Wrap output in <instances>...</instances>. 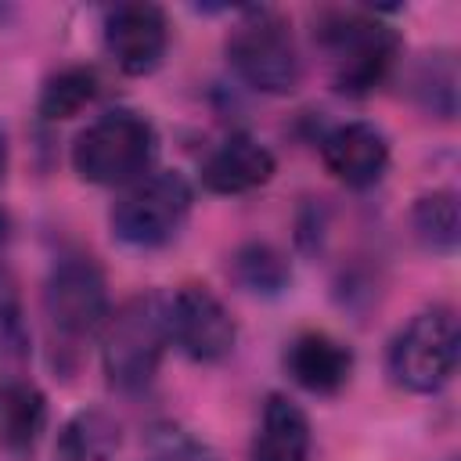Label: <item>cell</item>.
<instances>
[{"label":"cell","mask_w":461,"mask_h":461,"mask_svg":"<svg viewBox=\"0 0 461 461\" xmlns=\"http://www.w3.org/2000/svg\"><path fill=\"white\" fill-rule=\"evenodd\" d=\"M158 151V133L148 115L133 108H112L79 130L72 144V169L86 184L115 187L140 180Z\"/></svg>","instance_id":"obj_1"},{"label":"cell","mask_w":461,"mask_h":461,"mask_svg":"<svg viewBox=\"0 0 461 461\" xmlns=\"http://www.w3.org/2000/svg\"><path fill=\"white\" fill-rule=\"evenodd\" d=\"M317 43L328 54L335 90L349 97L371 94L400 50V36L364 11H328L317 25Z\"/></svg>","instance_id":"obj_2"},{"label":"cell","mask_w":461,"mask_h":461,"mask_svg":"<svg viewBox=\"0 0 461 461\" xmlns=\"http://www.w3.org/2000/svg\"><path fill=\"white\" fill-rule=\"evenodd\" d=\"M104 339H101V364L104 375L115 389L137 393L144 389L169 346V328H166V295L148 292L126 299L108 321H104Z\"/></svg>","instance_id":"obj_3"},{"label":"cell","mask_w":461,"mask_h":461,"mask_svg":"<svg viewBox=\"0 0 461 461\" xmlns=\"http://www.w3.org/2000/svg\"><path fill=\"white\" fill-rule=\"evenodd\" d=\"M227 61L259 94H292L303 79L295 32L277 11H245L227 36Z\"/></svg>","instance_id":"obj_4"},{"label":"cell","mask_w":461,"mask_h":461,"mask_svg":"<svg viewBox=\"0 0 461 461\" xmlns=\"http://www.w3.org/2000/svg\"><path fill=\"white\" fill-rule=\"evenodd\" d=\"M194 202V187L176 169H155L140 180L126 184V191L112 205V234L137 249L166 245L187 220Z\"/></svg>","instance_id":"obj_5"},{"label":"cell","mask_w":461,"mask_h":461,"mask_svg":"<svg viewBox=\"0 0 461 461\" xmlns=\"http://www.w3.org/2000/svg\"><path fill=\"white\" fill-rule=\"evenodd\" d=\"M461 353V331L450 306L414 313L389 346V375L407 393H436L450 382Z\"/></svg>","instance_id":"obj_6"},{"label":"cell","mask_w":461,"mask_h":461,"mask_svg":"<svg viewBox=\"0 0 461 461\" xmlns=\"http://www.w3.org/2000/svg\"><path fill=\"white\" fill-rule=\"evenodd\" d=\"M43 310L54 324V331L68 339H86L104 328L112 317L108 285L101 267L90 256H65L54 263L47 285H43Z\"/></svg>","instance_id":"obj_7"},{"label":"cell","mask_w":461,"mask_h":461,"mask_svg":"<svg viewBox=\"0 0 461 461\" xmlns=\"http://www.w3.org/2000/svg\"><path fill=\"white\" fill-rule=\"evenodd\" d=\"M169 346L198 364L223 360L238 342V324L230 310L205 285H184L166 299Z\"/></svg>","instance_id":"obj_8"},{"label":"cell","mask_w":461,"mask_h":461,"mask_svg":"<svg viewBox=\"0 0 461 461\" xmlns=\"http://www.w3.org/2000/svg\"><path fill=\"white\" fill-rule=\"evenodd\" d=\"M104 50L126 76H148L169 50V18L155 4H119L104 14Z\"/></svg>","instance_id":"obj_9"},{"label":"cell","mask_w":461,"mask_h":461,"mask_svg":"<svg viewBox=\"0 0 461 461\" xmlns=\"http://www.w3.org/2000/svg\"><path fill=\"white\" fill-rule=\"evenodd\" d=\"M324 169L346 187H371L389 166V140L375 122H339L321 137Z\"/></svg>","instance_id":"obj_10"},{"label":"cell","mask_w":461,"mask_h":461,"mask_svg":"<svg viewBox=\"0 0 461 461\" xmlns=\"http://www.w3.org/2000/svg\"><path fill=\"white\" fill-rule=\"evenodd\" d=\"M274 169H277V158L263 140H256L252 133H230L205 155L198 180L212 194H249L270 184Z\"/></svg>","instance_id":"obj_11"},{"label":"cell","mask_w":461,"mask_h":461,"mask_svg":"<svg viewBox=\"0 0 461 461\" xmlns=\"http://www.w3.org/2000/svg\"><path fill=\"white\" fill-rule=\"evenodd\" d=\"M285 371L306 393L331 396L353 375V349L328 331H303L285 349Z\"/></svg>","instance_id":"obj_12"},{"label":"cell","mask_w":461,"mask_h":461,"mask_svg":"<svg viewBox=\"0 0 461 461\" xmlns=\"http://www.w3.org/2000/svg\"><path fill=\"white\" fill-rule=\"evenodd\" d=\"M249 461H310V418L299 403L270 393Z\"/></svg>","instance_id":"obj_13"},{"label":"cell","mask_w":461,"mask_h":461,"mask_svg":"<svg viewBox=\"0 0 461 461\" xmlns=\"http://www.w3.org/2000/svg\"><path fill=\"white\" fill-rule=\"evenodd\" d=\"M43 425H47V396L25 378L4 382L0 385V447L11 454H25L36 447Z\"/></svg>","instance_id":"obj_14"},{"label":"cell","mask_w":461,"mask_h":461,"mask_svg":"<svg viewBox=\"0 0 461 461\" xmlns=\"http://www.w3.org/2000/svg\"><path fill=\"white\" fill-rule=\"evenodd\" d=\"M122 447V425L101 411V407H86L76 411L61 432H58V461H112Z\"/></svg>","instance_id":"obj_15"},{"label":"cell","mask_w":461,"mask_h":461,"mask_svg":"<svg viewBox=\"0 0 461 461\" xmlns=\"http://www.w3.org/2000/svg\"><path fill=\"white\" fill-rule=\"evenodd\" d=\"M411 227L429 252H454L461 238V209L450 187L429 191L411 209Z\"/></svg>","instance_id":"obj_16"},{"label":"cell","mask_w":461,"mask_h":461,"mask_svg":"<svg viewBox=\"0 0 461 461\" xmlns=\"http://www.w3.org/2000/svg\"><path fill=\"white\" fill-rule=\"evenodd\" d=\"M94 97H97V72L90 65H68L43 83L36 108L47 122H58L79 115Z\"/></svg>","instance_id":"obj_17"},{"label":"cell","mask_w":461,"mask_h":461,"mask_svg":"<svg viewBox=\"0 0 461 461\" xmlns=\"http://www.w3.org/2000/svg\"><path fill=\"white\" fill-rule=\"evenodd\" d=\"M230 267H234V277L241 288L263 292V295H277L292 281V267H288L285 252H277L270 241H245L234 252Z\"/></svg>","instance_id":"obj_18"},{"label":"cell","mask_w":461,"mask_h":461,"mask_svg":"<svg viewBox=\"0 0 461 461\" xmlns=\"http://www.w3.org/2000/svg\"><path fill=\"white\" fill-rule=\"evenodd\" d=\"M418 83H421V94H425V108H432V115L450 119L454 115V104H457V72H454V61L447 54H436L432 65H429V72Z\"/></svg>","instance_id":"obj_19"},{"label":"cell","mask_w":461,"mask_h":461,"mask_svg":"<svg viewBox=\"0 0 461 461\" xmlns=\"http://www.w3.org/2000/svg\"><path fill=\"white\" fill-rule=\"evenodd\" d=\"M7 176V133H4V126H0V180Z\"/></svg>","instance_id":"obj_20"},{"label":"cell","mask_w":461,"mask_h":461,"mask_svg":"<svg viewBox=\"0 0 461 461\" xmlns=\"http://www.w3.org/2000/svg\"><path fill=\"white\" fill-rule=\"evenodd\" d=\"M4 238H7V220H4V212H0V245H4Z\"/></svg>","instance_id":"obj_21"}]
</instances>
